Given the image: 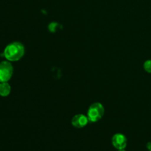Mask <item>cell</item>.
Listing matches in <instances>:
<instances>
[{
	"instance_id": "cell-8",
	"label": "cell",
	"mask_w": 151,
	"mask_h": 151,
	"mask_svg": "<svg viewBox=\"0 0 151 151\" xmlns=\"http://www.w3.org/2000/svg\"><path fill=\"white\" fill-rule=\"evenodd\" d=\"M59 27V24L56 22H52L50 25H49V29L50 32H55L57 30V28Z\"/></svg>"
},
{
	"instance_id": "cell-1",
	"label": "cell",
	"mask_w": 151,
	"mask_h": 151,
	"mask_svg": "<svg viewBox=\"0 0 151 151\" xmlns=\"http://www.w3.org/2000/svg\"><path fill=\"white\" fill-rule=\"evenodd\" d=\"M24 46L19 41H13L6 46L1 55L10 62L19 60L24 55Z\"/></svg>"
},
{
	"instance_id": "cell-5",
	"label": "cell",
	"mask_w": 151,
	"mask_h": 151,
	"mask_svg": "<svg viewBox=\"0 0 151 151\" xmlns=\"http://www.w3.org/2000/svg\"><path fill=\"white\" fill-rule=\"evenodd\" d=\"M88 121L87 116L83 114H77L72 119V125L76 128H83L88 124Z\"/></svg>"
},
{
	"instance_id": "cell-7",
	"label": "cell",
	"mask_w": 151,
	"mask_h": 151,
	"mask_svg": "<svg viewBox=\"0 0 151 151\" xmlns=\"http://www.w3.org/2000/svg\"><path fill=\"white\" fill-rule=\"evenodd\" d=\"M144 69L148 73H151V60H146L144 63Z\"/></svg>"
},
{
	"instance_id": "cell-10",
	"label": "cell",
	"mask_w": 151,
	"mask_h": 151,
	"mask_svg": "<svg viewBox=\"0 0 151 151\" xmlns=\"http://www.w3.org/2000/svg\"><path fill=\"white\" fill-rule=\"evenodd\" d=\"M118 151H126L125 150V149H123V150H118Z\"/></svg>"
},
{
	"instance_id": "cell-9",
	"label": "cell",
	"mask_w": 151,
	"mask_h": 151,
	"mask_svg": "<svg viewBox=\"0 0 151 151\" xmlns=\"http://www.w3.org/2000/svg\"><path fill=\"white\" fill-rule=\"evenodd\" d=\"M146 147H147V150L151 151V142H150L147 143V145H146Z\"/></svg>"
},
{
	"instance_id": "cell-4",
	"label": "cell",
	"mask_w": 151,
	"mask_h": 151,
	"mask_svg": "<svg viewBox=\"0 0 151 151\" xmlns=\"http://www.w3.org/2000/svg\"><path fill=\"white\" fill-rule=\"evenodd\" d=\"M111 143L114 147L117 150H123L126 147L128 140L124 134L118 133V134H115L112 137Z\"/></svg>"
},
{
	"instance_id": "cell-6",
	"label": "cell",
	"mask_w": 151,
	"mask_h": 151,
	"mask_svg": "<svg viewBox=\"0 0 151 151\" xmlns=\"http://www.w3.org/2000/svg\"><path fill=\"white\" fill-rule=\"evenodd\" d=\"M11 87L8 82L0 83V96L1 97H7L10 94Z\"/></svg>"
},
{
	"instance_id": "cell-3",
	"label": "cell",
	"mask_w": 151,
	"mask_h": 151,
	"mask_svg": "<svg viewBox=\"0 0 151 151\" xmlns=\"http://www.w3.org/2000/svg\"><path fill=\"white\" fill-rule=\"evenodd\" d=\"M13 74V66L10 61L0 62V83L8 82Z\"/></svg>"
},
{
	"instance_id": "cell-2",
	"label": "cell",
	"mask_w": 151,
	"mask_h": 151,
	"mask_svg": "<svg viewBox=\"0 0 151 151\" xmlns=\"http://www.w3.org/2000/svg\"><path fill=\"white\" fill-rule=\"evenodd\" d=\"M105 113V109L100 103H94L89 106L87 112L88 121L96 122L102 119Z\"/></svg>"
}]
</instances>
